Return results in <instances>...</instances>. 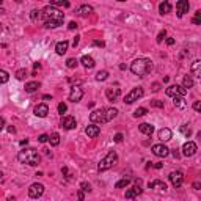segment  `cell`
<instances>
[{"instance_id": "cell-1", "label": "cell", "mask_w": 201, "mask_h": 201, "mask_svg": "<svg viewBox=\"0 0 201 201\" xmlns=\"http://www.w3.org/2000/svg\"><path fill=\"white\" fill-rule=\"evenodd\" d=\"M41 19L44 21V25L47 28H57V27L63 25V22H65V13H61L55 7L47 5L41 11Z\"/></svg>"}, {"instance_id": "cell-2", "label": "cell", "mask_w": 201, "mask_h": 201, "mask_svg": "<svg viewBox=\"0 0 201 201\" xmlns=\"http://www.w3.org/2000/svg\"><path fill=\"white\" fill-rule=\"evenodd\" d=\"M118 115V110L116 108H99V110H94L90 113V121L93 124H104V123H108L112 121L113 118H116Z\"/></svg>"}, {"instance_id": "cell-3", "label": "cell", "mask_w": 201, "mask_h": 201, "mask_svg": "<svg viewBox=\"0 0 201 201\" xmlns=\"http://www.w3.org/2000/svg\"><path fill=\"white\" fill-rule=\"evenodd\" d=\"M17 159H19L21 164H27V165H31V167L38 165L39 160H41V157H39L38 151L33 149V148H25V149L19 151Z\"/></svg>"}, {"instance_id": "cell-4", "label": "cell", "mask_w": 201, "mask_h": 201, "mask_svg": "<svg viewBox=\"0 0 201 201\" xmlns=\"http://www.w3.org/2000/svg\"><path fill=\"white\" fill-rule=\"evenodd\" d=\"M151 69H152V61L149 58H137L131 65V71L138 77H145L146 74L151 72Z\"/></svg>"}, {"instance_id": "cell-5", "label": "cell", "mask_w": 201, "mask_h": 201, "mask_svg": "<svg viewBox=\"0 0 201 201\" xmlns=\"http://www.w3.org/2000/svg\"><path fill=\"white\" fill-rule=\"evenodd\" d=\"M116 162H118V156H116V152H115V151H110V152L101 160V162H99L98 170H99V171H107V170H110Z\"/></svg>"}, {"instance_id": "cell-6", "label": "cell", "mask_w": 201, "mask_h": 201, "mask_svg": "<svg viewBox=\"0 0 201 201\" xmlns=\"http://www.w3.org/2000/svg\"><path fill=\"white\" fill-rule=\"evenodd\" d=\"M165 93H167V96H170V98H184V96L187 94V90H185L182 85H170Z\"/></svg>"}, {"instance_id": "cell-7", "label": "cell", "mask_w": 201, "mask_h": 201, "mask_svg": "<svg viewBox=\"0 0 201 201\" xmlns=\"http://www.w3.org/2000/svg\"><path fill=\"white\" fill-rule=\"evenodd\" d=\"M143 94H145L143 88H141V87H135V88H134L131 93H127V94H126L124 102H126V104H132V102L138 101L140 98H143Z\"/></svg>"}, {"instance_id": "cell-8", "label": "cell", "mask_w": 201, "mask_h": 201, "mask_svg": "<svg viewBox=\"0 0 201 201\" xmlns=\"http://www.w3.org/2000/svg\"><path fill=\"white\" fill-rule=\"evenodd\" d=\"M43 193H44V185L39 184V182L31 184L30 189H28V196L33 198V199H36V198H39V196H43Z\"/></svg>"}, {"instance_id": "cell-9", "label": "cell", "mask_w": 201, "mask_h": 201, "mask_svg": "<svg viewBox=\"0 0 201 201\" xmlns=\"http://www.w3.org/2000/svg\"><path fill=\"white\" fill-rule=\"evenodd\" d=\"M82 98H84V90L80 88L79 85H72L71 91H69V101L71 102H79Z\"/></svg>"}, {"instance_id": "cell-10", "label": "cell", "mask_w": 201, "mask_h": 201, "mask_svg": "<svg viewBox=\"0 0 201 201\" xmlns=\"http://www.w3.org/2000/svg\"><path fill=\"white\" fill-rule=\"evenodd\" d=\"M196 143L195 141H187V143H184V146H182V156H185V157H192L195 152H196Z\"/></svg>"}, {"instance_id": "cell-11", "label": "cell", "mask_w": 201, "mask_h": 201, "mask_svg": "<svg viewBox=\"0 0 201 201\" xmlns=\"http://www.w3.org/2000/svg\"><path fill=\"white\" fill-rule=\"evenodd\" d=\"M168 178H170V182H171L175 187H181L182 182H184V175H182L181 171H171Z\"/></svg>"}, {"instance_id": "cell-12", "label": "cell", "mask_w": 201, "mask_h": 201, "mask_svg": "<svg viewBox=\"0 0 201 201\" xmlns=\"http://www.w3.org/2000/svg\"><path fill=\"white\" fill-rule=\"evenodd\" d=\"M152 154L157 157H167L170 154V149L165 145H154L152 146Z\"/></svg>"}, {"instance_id": "cell-13", "label": "cell", "mask_w": 201, "mask_h": 201, "mask_svg": "<svg viewBox=\"0 0 201 201\" xmlns=\"http://www.w3.org/2000/svg\"><path fill=\"white\" fill-rule=\"evenodd\" d=\"M189 8H190V3L187 0H179L176 3V11H178V17H182L185 13H189Z\"/></svg>"}, {"instance_id": "cell-14", "label": "cell", "mask_w": 201, "mask_h": 201, "mask_svg": "<svg viewBox=\"0 0 201 201\" xmlns=\"http://www.w3.org/2000/svg\"><path fill=\"white\" fill-rule=\"evenodd\" d=\"M75 126H77V121H75L74 116H65V118H61V127L71 131V129H74Z\"/></svg>"}, {"instance_id": "cell-15", "label": "cell", "mask_w": 201, "mask_h": 201, "mask_svg": "<svg viewBox=\"0 0 201 201\" xmlns=\"http://www.w3.org/2000/svg\"><path fill=\"white\" fill-rule=\"evenodd\" d=\"M119 94H121V90L116 88V87H110V88L105 90V96H107L108 101H113V102H115V101L119 98Z\"/></svg>"}, {"instance_id": "cell-16", "label": "cell", "mask_w": 201, "mask_h": 201, "mask_svg": "<svg viewBox=\"0 0 201 201\" xmlns=\"http://www.w3.org/2000/svg\"><path fill=\"white\" fill-rule=\"evenodd\" d=\"M33 113H35L38 118H44V116H47V113H49V107H47L46 104H38V105L35 107Z\"/></svg>"}, {"instance_id": "cell-17", "label": "cell", "mask_w": 201, "mask_h": 201, "mask_svg": "<svg viewBox=\"0 0 201 201\" xmlns=\"http://www.w3.org/2000/svg\"><path fill=\"white\" fill-rule=\"evenodd\" d=\"M85 134H87L90 138H96V137L101 134V127H99V126H96V124H90V126H87Z\"/></svg>"}, {"instance_id": "cell-18", "label": "cell", "mask_w": 201, "mask_h": 201, "mask_svg": "<svg viewBox=\"0 0 201 201\" xmlns=\"http://www.w3.org/2000/svg\"><path fill=\"white\" fill-rule=\"evenodd\" d=\"M75 13H77L80 17H88V16L93 13V8H91L90 5H80V7L75 10Z\"/></svg>"}, {"instance_id": "cell-19", "label": "cell", "mask_w": 201, "mask_h": 201, "mask_svg": "<svg viewBox=\"0 0 201 201\" xmlns=\"http://www.w3.org/2000/svg\"><path fill=\"white\" fill-rule=\"evenodd\" d=\"M68 47H69V43H68V41H60V43H57V46H55V52H57L58 55H65V54L68 52Z\"/></svg>"}, {"instance_id": "cell-20", "label": "cell", "mask_w": 201, "mask_h": 201, "mask_svg": "<svg viewBox=\"0 0 201 201\" xmlns=\"http://www.w3.org/2000/svg\"><path fill=\"white\" fill-rule=\"evenodd\" d=\"M143 190H141V187L140 185H134L132 189H129V190H126V198H129V199H132V198H135V196H138L140 193H141Z\"/></svg>"}, {"instance_id": "cell-21", "label": "cell", "mask_w": 201, "mask_h": 201, "mask_svg": "<svg viewBox=\"0 0 201 201\" xmlns=\"http://www.w3.org/2000/svg\"><path fill=\"white\" fill-rule=\"evenodd\" d=\"M80 63H82L87 69H91V68H94V65H96V63H94V60H93L90 55H84L82 58H80Z\"/></svg>"}, {"instance_id": "cell-22", "label": "cell", "mask_w": 201, "mask_h": 201, "mask_svg": "<svg viewBox=\"0 0 201 201\" xmlns=\"http://www.w3.org/2000/svg\"><path fill=\"white\" fill-rule=\"evenodd\" d=\"M148 187H149V189H156V190H164V192L167 190V184H165L164 181H159V179L154 181V182H149Z\"/></svg>"}, {"instance_id": "cell-23", "label": "cell", "mask_w": 201, "mask_h": 201, "mask_svg": "<svg viewBox=\"0 0 201 201\" xmlns=\"http://www.w3.org/2000/svg\"><path fill=\"white\" fill-rule=\"evenodd\" d=\"M159 138L162 140V141H168V140H171V131H170V129H167V127L160 129V131H159Z\"/></svg>"}, {"instance_id": "cell-24", "label": "cell", "mask_w": 201, "mask_h": 201, "mask_svg": "<svg viewBox=\"0 0 201 201\" xmlns=\"http://www.w3.org/2000/svg\"><path fill=\"white\" fill-rule=\"evenodd\" d=\"M138 129H140V132L145 134V135H152V132H154V127H152L151 124H148V123H141V124L138 126Z\"/></svg>"}, {"instance_id": "cell-25", "label": "cell", "mask_w": 201, "mask_h": 201, "mask_svg": "<svg viewBox=\"0 0 201 201\" xmlns=\"http://www.w3.org/2000/svg\"><path fill=\"white\" fill-rule=\"evenodd\" d=\"M159 11H160V14H168V13H171V3L170 2H162L159 5Z\"/></svg>"}, {"instance_id": "cell-26", "label": "cell", "mask_w": 201, "mask_h": 201, "mask_svg": "<svg viewBox=\"0 0 201 201\" xmlns=\"http://www.w3.org/2000/svg\"><path fill=\"white\" fill-rule=\"evenodd\" d=\"M39 87H41L39 82H28V84H25V91L27 93H35Z\"/></svg>"}, {"instance_id": "cell-27", "label": "cell", "mask_w": 201, "mask_h": 201, "mask_svg": "<svg viewBox=\"0 0 201 201\" xmlns=\"http://www.w3.org/2000/svg\"><path fill=\"white\" fill-rule=\"evenodd\" d=\"M182 87H184L185 90H189V88L193 87V79H192V75H185V77H184V80H182Z\"/></svg>"}, {"instance_id": "cell-28", "label": "cell", "mask_w": 201, "mask_h": 201, "mask_svg": "<svg viewBox=\"0 0 201 201\" xmlns=\"http://www.w3.org/2000/svg\"><path fill=\"white\" fill-rule=\"evenodd\" d=\"M173 104H175V107H178V108H185V107H187V102H185L184 98H175Z\"/></svg>"}, {"instance_id": "cell-29", "label": "cell", "mask_w": 201, "mask_h": 201, "mask_svg": "<svg viewBox=\"0 0 201 201\" xmlns=\"http://www.w3.org/2000/svg\"><path fill=\"white\" fill-rule=\"evenodd\" d=\"M8 80H10V74H8L5 69H0V85L7 84Z\"/></svg>"}, {"instance_id": "cell-30", "label": "cell", "mask_w": 201, "mask_h": 201, "mask_svg": "<svg viewBox=\"0 0 201 201\" xmlns=\"http://www.w3.org/2000/svg\"><path fill=\"white\" fill-rule=\"evenodd\" d=\"M199 66H201V61L199 60L193 61V65H192V74L195 77H199Z\"/></svg>"}, {"instance_id": "cell-31", "label": "cell", "mask_w": 201, "mask_h": 201, "mask_svg": "<svg viewBox=\"0 0 201 201\" xmlns=\"http://www.w3.org/2000/svg\"><path fill=\"white\" fill-rule=\"evenodd\" d=\"M49 141H50L52 146H58V145H60V135H58L57 132H54V134L49 137Z\"/></svg>"}, {"instance_id": "cell-32", "label": "cell", "mask_w": 201, "mask_h": 201, "mask_svg": "<svg viewBox=\"0 0 201 201\" xmlns=\"http://www.w3.org/2000/svg\"><path fill=\"white\" fill-rule=\"evenodd\" d=\"M107 77H108V72L107 71H99L96 74V80H98V82H104V80H107Z\"/></svg>"}, {"instance_id": "cell-33", "label": "cell", "mask_w": 201, "mask_h": 201, "mask_svg": "<svg viewBox=\"0 0 201 201\" xmlns=\"http://www.w3.org/2000/svg\"><path fill=\"white\" fill-rule=\"evenodd\" d=\"M71 3L69 2H61V0H54V2H50V7H65V8H68Z\"/></svg>"}, {"instance_id": "cell-34", "label": "cell", "mask_w": 201, "mask_h": 201, "mask_svg": "<svg viewBox=\"0 0 201 201\" xmlns=\"http://www.w3.org/2000/svg\"><path fill=\"white\" fill-rule=\"evenodd\" d=\"M129 184H131V181L124 178V179H121V181H118V182L115 184V187H116V189H124V187H127Z\"/></svg>"}, {"instance_id": "cell-35", "label": "cell", "mask_w": 201, "mask_h": 201, "mask_svg": "<svg viewBox=\"0 0 201 201\" xmlns=\"http://www.w3.org/2000/svg\"><path fill=\"white\" fill-rule=\"evenodd\" d=\"M148 113V108H145V107H140V108H137L135 112H134V116L135 118H138V116H145Z\"/></svg>"}, {"instance_id": "cell-36", "label": "cell", "mask_w": 201, "mask_h": 201, "mask_svg": "<svg viewBox=\"0 0 201 201\" xmlns=\"http://www.w3.org/2000/svg\"><path fill=\"white\" fill-rule=\"evenodd\" d=\"M77 65H79V61H77L75 58H68V60H66V66H68L69 69H74Z\"/></svg>"}, {"instance_id": "cell-37", "label": "cell", "mask_w": 201, "mask_h": 201, "mask_svg": "<svg viewBox=\"0 0 201 201\" xmlns=\"http://www.w3.org/2000/svg\"><path fill=\"white\" fill-rule=\"evenodd\" d=\"M179 131L185 135V137H190V134H192V131H190V127H189V124H182L181 127H179Z\"/></svg>"}, {"instance_id": "cell-38", "label": "cell", "mask_w": 201, "mask_h": 201, "mask_svg": "<svg viewBox=\"0 0 201 201\" xmlns=\"http://www.w3.org/2000/svg\"><path fill=\"white\" fill-rule=\"evenodd\" d=\"M27 77V69H19L17 72H16V79L17 80H24Z\"/></svg>"}, {"instance_id": "cell-39", "label": "cell", "mask_w": 201, "mask_h": 201, "mask_svg": "<svg viewBox=\"0 0 201 201\" xmlns=\"http://www.w3.org/2000/svg\"><path fill=\"white\" fill-rule=\"evenodd\" d=\"M151 107H156V108H164V102L159 101V99H152L151 101Z\"/></svg>"}, {"instance_id": "cell-40", "label": "cell", "mask_w": 201, "mask_h": 201, "mask_svg": "<svg viewBox=\"0 0 201 201\" xmlns=\"http://www.w3.org/2000/svg\"><path fill=\"white\" fill-rule=\"evenodd\" d=\"M30 17H31V21L41 19V11H39V10H33V11H31V14H30Z\"/></svg>"}, {"instance_id": "cell-41", "label": "cell", "mask_w": 201, "mask_h": 201, "mask_svg": "<svg viewBox=\"0 0 201 201\" xmlns=\"http://www.w3.org/2000/svg\"><path fill=\"white\" fill-rule=\"evenodd\" d=\"M195 25H199L201 24V11H196L195 13V17H193V21H192Z\"/></svg>"}, {"instance_id": "cell-42", "label": "cell", "mask_w": 201, "mask_h": 201, "mask_svg": "<svg viewBox=\"0 0 201 201\" xmlns=\"http://www.w3.org/2000/svg\"><path fill=\"white\" fill-rule=\"evenodd\" d=\"M66 110H68V105H66L65 102H60V104H58V113L63 115V113H66Z\"/></svg>"}, {"instance_id": "cell-43", "label": "cell", "mask_w": 201, "mask_h": 201, "mask_svg": "<svg viewBox=\"0 0 201 201\" xmlns=\"http://www.w3.org/2000/svg\"><path fill=\"white\" fill-rule=\"evenodd\" d=\"M80 189H82V192H91V185L88 182H82L80 184Z\"/></svg>"}, {"instance_id": "cell-44", "label": "cell", "mask_w": 201, "mask_h": 201, "mask_svg": "<svg viewBox=\"0 0 201 201\" xmlns=\"http://www.w3.org/2000/svg\"><path fill=\"white\" fill-rule=\"evenodd\" d=\"M165 36H167V31H165V30H162V31H160V33L157 35V43H162L164 39H165Z\"/></svg>"}, {"instance_id": "cell-45", "label": "cell", "mask_w": 201, "mask_h": 201, "mask_svg": "<svg viewBox=\"0 0 201 201\" xmlns=\"http://www.w3.org/2000/svg\"><path fill=\"white\" fill-rule=\"evenodd\" d=\"M38 141H39V143H46V141H49V135H46V134L39 135V137H38Z\"/></svg>"}, {"instance_id": "cell-46", "label": "cell", "mask_w": 201, "mask_h": 201, "mask_svg": "<svg viewBox=\"0 0 201 201\" xmlns=\"http://www.w3.org/2000/svg\"><path fill=\"white\" fill-rule=\"evenodd\" d=\"M123 138H124V137H123V134H116L113 140H115L116 143H121V141H123Z\"/></svg>"}, {"instance_id": "cell-47", "label": "cell", "mask_w": 201, "mask_h": 201, "mask_svg": "<svg viewBox=\"0 0 201 201\" xmlns=\"http://www.w3.org/2000/svg\"><path fill=\"white\" fill-rule=\"evenodd\" d=\"M151 90H152L154 93H157V91L160 90V84H157V82H156V84H152V87H151Z\"/></svg>"}, {"instance_id": "cell-48", "label": "cell", "mask_w": 201, "mask_h": 201, "mask_svg": "<svg viewBox=\"0 0 201 201\" xmlns=\"http://www.w3.org/2000/svg\"><path fill=\"white\" fill-rule=\"evenodd\" d=\"M68 28H69V30L77 28V22H75V21H71V22H69V25H68Z\"/></svg>"}, {"instance_id": "cell-49", "label": "cell", "mask_w": 201, "mask_h": 201, "mask_svg": "<svg viewBox=\"0 0 201 201\" xmlns=\"http://www.w3.org/2000/svg\"><path fill=\"white\" fill-rule=\"evenodd\" d=\"M193 110H196V112H199V110H201V104H199V101L193 102Z\"/></svg>"}, {"instance_id": "cell-50", "label": "cell", "mask_w": 201, "mask_h": 201, "mask_svg": "<svg viewBox=\"0 0 201 201\" xmlns=\"http://www.w3.org/2000/svg\"><path fill=\"white\" fill-rule=\"evenodd\" d=\"M79 41H80V36H75V38L72 39V46L77 47V46H79Z\"/></svg>"}, {"instance_id": "cell-51", "label": "cell", "mask_w": 201, "mask_h": 201, "mask_svg": "<svg viewBox=\"0 0 201 201\" xmlns=\"http://www.w3.org/2000/svg\"><path fill=\"white\" fill-rule=\"evenodd\" d=\"M5 129V119L2 118V116H0V132H2Z\"/></svg>"}, {"instance_id": "cell-52", "label": "cell", "mask_w": 201, "mask_h": 201, "mask_svg": "<svg viewBox=\"0 0 201 201\" xmlns=\"http://www.w3.org/2000/svg\"><path fill=\"white\" fill-rule=\"evenodd\" d=\"M152 167H154V168H157V170H160V168L164 167V164H162V162H156V164H152Z\"/></svg>"}, {"instance_id": "cell-53", "label": "cell", "mask_w": 201, "mask_h": 201, "mask_svg": "<svg viewBox=\"0 0 201 201\" xmlns=\"http://www.w3.org/2000/svg\"><path fill=\"white\" fill-rule=\"evenodd\" d=\"M93 46H99V47H104V41H93Z\"/></svg>"}, {"instance_id": "cell-54", "label": "cell", "mask_w": 201, "mask_h": 201, "mask_svg": "<svg viewBox=\"0 0 201 201\" xmlns=\"http://www.w3.org/2000/svg\"><path fill=\"white\" fill-rule=\"evenodd\" d=\"M167 44H168V46H173V44H175V39H173V38H167Z\"/></svg>"}, {"instance_id": "cell-55", "label": "cell", "mask_w": 201, "mask_h": 201, "mask_svg": "<svg viewBox=\"0 0 201 201\" xmlns=\"http://www.w3.org/2000/svg\"><path fill=\"white\" fill-rule=\"evenodd\" d=\"M199 187H201V184H199L198 181H196V182H193V189H195V190H199Z\"/></svg>"}, {"instance_id": "cell-56", "label": "cell", "mask_w": 201, "mask_h": 201, "mask_svg": "<svg viewBox=\"0 0 201 201\" xmlns=\"http://www.w3.org/2000/svg\"><path fill=\"white\" fill-rule=\"evenodd\" d=\"M43 99H46V101H52V96H50V94H44V96H43Z\"/></svg>"}, {"instance_id": "cell-57", "label": "cell", "mask_w": 201, "mask_h": 201, "mask_svg": "<svg viewBox=\"0 0 201 201\" xmlns=\"http://www.w3.org/2000/svg\"><path fill=\"white\" fill-rule=\"evenodd\" d=\"M173 157H175V159H178V157H179V152H178V149H173Z\"/></svg>"}, {"instance_id": "cell-58", "label": "cell", "mask_w": 201, "mask_h": 201, "mask_svg": "<svg viewBox=\"0 0 201 201\" xmlns=\"http://www.w3.org/2000/svg\"><path fill=\"white\" fill-rule=\"evenodd\" d=\"M2 176H3V173H2V171H0V179H2Z\"/></svg>"}]
</instances>
